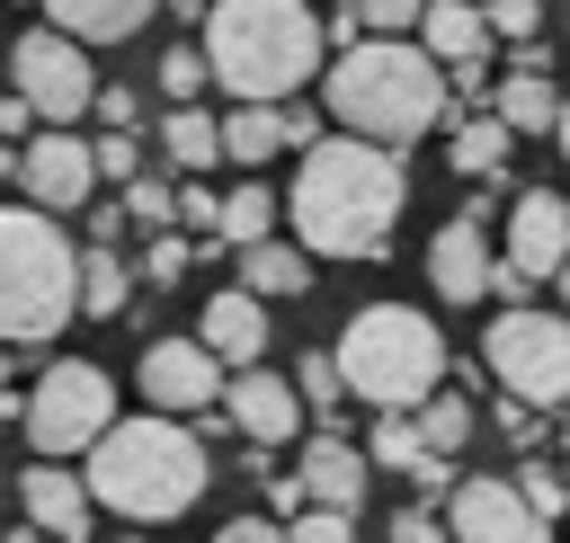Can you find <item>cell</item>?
<instances>
[{"mask_svg": "<svg viewBox=\"0 0 570 543\" xmlns=\"http://www.w3.org/2000/svg\"><path fill=\"white\" fill-rule=\"evenodd\" d=\"M294 240L312 258H383L401 214H410V169L392 142L374 134H338V142H303V169L285 187Z\"/></svg>", "mask_w": 570, "mask_h": 543, "instance_id": "cell-1", "label": "cell"}, {"mask_svg": "<svg viewBox=\"0 0 570 543\" xmlns=\"http://www.w3.org/2000/svg\"><path fill=\"white\" fill-rule=\"evenodd\" d=\"M89 498L125 525H178L205 490H214V454L178 409H142V418H107V436L80 454Z\"/></svg>", "mask_w": 570, "mask_h": 543, "instance_id": "cell-2", "label": "cell"}, {"mask_svg": "<svg viewBox=\"0 0 570 543\" xmlns=\"http://www.w3.org/2000/svg\"><path fill=\"white\" fill-rule=\"evenodd\" d=\"M330 116L347 134H374L401 151L428 125H445V62L419 36H356L330 62Z\"/></svg>", "mask_w": 570, "mask_h": 543, "instance_id": "cell-3", "label": "cell"}, {"mask_svg": "<svg viewBox=\"0 0 570 543\" xmlns=\"http://www.w3.org/2000/svg\"><path fill=\"white\" fill-rule=\"evenodd\" d=\"M321 36L303 0H205V53L232 98H294L321 80Z\"/></svg>", "mask_w": 570, "mask_h": 543, "instance_id": "cell-4", "label": "cell"}, {"mask_svg": "<svg viewBox=\"0 0 570 543\" xmlns=\"http://www.w3.org/2000/svg\"><path fill=\"white\" fill-rule=\"evenodd\" d=\"M80 312V249L53 205H0V347H45Z\"/></svg>", "mask_w": 570, "mask_h": 543, "instance_id": "cell-5", "label": "cell"}, {"mask_svg": "<svg viewBox=\"0 0 570 543\" xmlns=\"http://www.w3.org/2000/svg\"><path fill=\"white\" fill-rule=\"evenodd\" d=\"M338 374L374 409H419L445 383V329L428 312H410V303H365L338 329Z\"/></svg>", "mask_w": 570, "mask_h": 543, "instance_id": "cell-6", "label": "cell"}, {"mask_svg": "<svg viewBox=\"0 0 570 543\" xmlns=\"http://www.w3.org/2000/svg\"><path fill=\"white\" fill-rule=\"evenodd\" d=\"M481 356L499 374V392L561 409L570 401V312H534V303H499V320L481 329Z\"/></svg>", "mask_w": 570, "mask_h": 543, "instance_id": "cell-7", "label": "cell"}, {"mask_svg": "<svg viewBox=\"0 0 570 543\" xmlns=\"http://www.w3.org/2000/svg\"><path fill=\"white\" fill-rule=\"evenodd\" d=\"M107 418H116V383L89 356H53L36 374V392H27V445L36 454H62L71 463V454H89L107 436Z\"/></svg>", "mask_w": 570, "mask_h": 543, "instance_id": "cell-8", "label": "cell"}, {"mask_svg": "<svg viewBox=\"0 0 570 543\" xmlns=\"http://www.w3.org/2000/svg\"><path fill=\"white\" fill-rule=\"evenodd\" d=\"M9 71H18V89L36 98L45 125H71V116L98 107V80H89V53H80L71 27H27V36L9 45Z\"/></svg>", "mask_w": 570, "mask_h": 543, "instance_id": "cell-9", "label": "cell"}, {"mask_svg": "<svg viewBox=\"0 0 570 543\" xmlns=\"http://www.w3.org/2000/svg\"><path fill=\"white\" fill-rule=\"evenodd\" d=\"M552 516L525 498V481H499V472H463V490H445V534L463 543H534Z\"/></svg>", "mask_w": 570, "mask_h": 543, "instance_id": "cell-10", "label": "cell"}, {"mask_svg": "<svg viewBox=\"0 0 570 543\" xmlns=\"http://www.w3.org/2000/svg\"><path fill=\"white\" fill-rule=\"evenodd\" d=\"M223 383H232V365L205 347V329H196V338H151V347H142V401H151V409L196 418V409L223 401Z\"/></svg>", "mask_w": 570, "mask_h": 543, "instance_id": "cell-11", "label": "cell"}, {"mask_svg": "<svg viewBox=\"0 0 570 543\" xmlns=\"http://www.w3.org/2000/svg\"><path fill=\"white\" fill-rule=\"evenodd\" d=\"M18 187H27L36 205H53V214H80V205L98 196V142H80L71 125H45V134L18 151Z\"/></svg>", "mask_w": 570, "mask_h": 543, "instance_id": "cell-12", "label": "cell"}, {"mask_svg": "<svg viewBox=\"0 0 570 543\" xmlns=\"http://www.w3.org/2000/svg\"><path fill=\"white\" fill-rule=\"evenodd\" d=\"M223 418H232L249 445H285V436H303V383H276V374L240 365V374L223 383Z\"/></svg>", "mask_w": 570, "mask_h": 543, "instance_id": "cell-13", "label": "cell"}, {"mask_svg": "<svg viewBox=\"0 0 570 543\" xmlns=\"http://www.w3.org/2000/svg\"><path fill=\"white\" fill-rule=\"evenodd\" d=\"M18 498H27V534H62V543H80L89 534V472H71L62 454H45V463H27V481H18Z\"/></svg>", "mask_w": 570, "mask_h": 543, "instance_id": "cell-14", "label": "cell"}, {"mask_svg": "<svg viewBox=\"0 0 570 543\" xmlns=\"http://www.w3.org/2000/svg\"><path fill=\"white\" fill-rule=\"evenodd\" d=\"M508 258H517L525 276H561V258H570V196L525 187V196L508 205Z\"/></svg>", "mask_w": 570, "mask_h": 543, "instance_id": "cell-15", "label": "cell"}, {"mask_svg": "<svg viewBox=\"0 0 570 543\" xmlns=\"http://www.w3.org/2000/svg\"><path fill=\"white\" fill-rule=\"evenodd\" d=\"M490 267H499V249L481 240V214H454V223L428 240V285H436L445 303H481V294H490Z\"/></svg>", "mask_w": 570, "mask_h": 543, "instance_id": "cell-16", "label": "cell"}, {"mask_svg": "<svg viewBox=\"0 0 570 543\" xmlns=\"http://www.w3.org/2000/svg\"><path fill=\"white\" fill-rule=\"evenodd\" d=\"M419 45H428L445 71H463V62H490L499 27H490V9H481V0H428V18H419Z\"/></svg>", "mask_w": 570, "mask_h": 543, "instance_id": "cell-17", "label": "cell"}, {"mask_svg": "<svg viewBox=\"0 0 570 543\" xmlns=\"http://www.w3.org/2000/svg\"><path fill=\"white\" fill-rule=\"evenodd\" d=\"M205 347H214L223 365H258V356H267V294H249V285L214 294V303H205Z\"/></svg>", "mask_w": 570, "mask_h": 543, "instance_id": "cell-18", "label": "cell"}, {"mask_svg": "<svg viewBox=\"0 0 570 543\" xmlns=\"http://www.w3.org/2000/svg\"><path fill=\"white\" fill-rule=\"evenodd\" d=\"M285 142H294V125H285V98H232V116H223V160L258 169V160H276Z\"/></svg>", "mask_w": 570, "mask_h": 543, "instance_id": "cell-19", "label": "cell"}, {"mask_svg": "<svg viewBox=\"0 0 570 543\" xmlns=\"http://www.w3.org/2000/svg\"><path fill=\"white\" fill-rule=\"evenodd\" d=\"M365 463H374V454H356L347 436H330V427H321V436L303 445V490H312V498H330V507H365Z\"/></svg>", "mask_w": 570, "mask_h": 543, "instance_id": "cell-20", "label": "cell"}, {"mask_svg": "<svg viewBox=\"0 0 570 543\" xmlns=\"http://www.w3.org/2000/svg\"><path fill=\"white\" fill-rule=\"evenodd\" d=\"M240 285L267 303H294V294H312V249L303 240H240Z\"/></svg>", "mask_w": 570, "mask_h": 543, "instance_id": "cell-21", "label": "cell"}, {"mask_svg": "<svg viewBox=\"0 0 570 543\" xmlns=\"http://www.w3.org/2000/svg\"><path fill=\"white\" fill-rule=\"evenodd\" d=\"M151 9H160V0H45V18L71 27L80 45H125V36L151 27Z\"/></svg>", "mask_w": 570, "mask_h": 543, "instance_id": "cell-22", "label": "cell"}, {"mask_svg": "<svg viewBox=\"0 0 570 543\" xmlns=\"http://www.w3.org/2000/svg\"><path fill=\"white\" fill-rule=\"evenodd\" d=\"M508 151H517V125H508L499 107H490V116H463V107H454V142H445L454 178H499Z\"/></svg>", "mask_w": 570, "mask_h": 543, "instance_id": "cell-23", "label": "cell"}, {"mask_svg": "<svg viewBox=\"0 0 570 543\" xmlns=\"http://www.w3.org/2000/svg\"><path fill=\"white\" fill-rule=\"evenodd\" d=\"M499 116H508L517 134H552V125H561L552 62H508V80H499Z\"/></svg>", "mask_w": 570, "mask_h": 543, "instance_id": "cell-24", "label": "cell"}, {"mask_svg": "<svg viewBox=\"0 0 570 543\" xmlns=\"http://www.w3.org/2000/svg\"><path fill=\"white\" fill-rule=\"evenodd\" d=\"M160 151H169V169H178V178L214 169V160H223V116H205L196 98H178V107H169V125H160Z\"/></svg>", "mask_w": 570, "mask_h": 543, "instance_id": "cell-25", "label": "cell"}, {"mask_svg": "<svg viewBox=\"0 0 570 543\" xmlns=\"http://www.w3.org/2000/svg\"><path fill=\"white\" fill-rule=\"evenodd\" d=\"M125 303H134V267H125L107 240H89V249H80V312H89V320H116Z\"/></svg>", "mask_w": 570, "mask_h": 543, "instance_id": "cell-26", "label": "cell"}, {"mask_svg": "<svg viewBox=\"0 0 570 543\" xmlns=\"http://www.w3.org/2000/svg\"><path fill=\"white\" fill-rule=\"evenodd\" d=\"M365 454H374L383 472H419V463H428L419 409H374V436H365Z\"/></svg>", "mask_w": 570, "mask_h": 543, "instance_id": "cell-27", "label": "cell"}, {"mask_svg": "<svg viewBox=\"0 0 570 543\" xmlns=\"http://www.w3.org/2000/svg\"><path fill=\"white\" fill-rule=\"evenodd\" d=\"M472 427H481V418H472V401H463V392H445V383H436V392L419 401V436H428V454H463V436H472Z\"/></svg>", "mask_w": 570, "mask_h": 543, "instance_id": "cell-28", "label": "cell"}, {"mask_svg": "<svg viewBox=\"0 0 570 543\" xmlns=\"http://www.w3.org/2000/svg\"><path fill=\"white\" fill-rule=\"evenodd\" d=\"M276 214H285V196H267L258 178H240V187L223 196V240H232V249H240V240H267Z\"/></svg>", "mask_w": 570, "mask_h": 543, "instance_id": "cell-29", "label": "cell"}, {"mask_svg": "<svg viewBox=\"0 0 570 543\" xmlns=\"http://www.w3.org/2000/svg\"><path fill=\"white\" fill-rule=\"evenodd\" d=\"M205 80H214V53H205V45H169V53H160V89H169V107H178V98H205Z\"/></svg>", "mask_w": 570, "mask_h": 543, "instance_id": "cell-30", "label": "cell"}, {"mask_svg": "<svg viewBox=\"0 0 570 543\" xmlns=\"http://www.w3.org/2000/svg\"><path fill=\"white\" fill-rule=\"evenodd\" d=\"M294 383H303V401H312V409H321V427H330V409H338V401H347V374H338V347H330V356H321V347H312V356H303V374H294Z\"/></svg>", "mask_w": 570, "mask_h": 543, "instance_id": "cell-31", "label": "cell"}, {"mask_svg": "<svg viewBox=\"0 0 570 543\" xmlns=\"http://www.w3.org/2000/svg\"><path fill=\"white\" fill-rule=\"evenodd\" d=\"M125 214L151 223V231H169V223H178V187H160V178H125Z\"/></svg>", "mask_w": 570, "mask_h": 543, "instance_id": "cell-32", "label": "cell"}, {"mask_svg": "<svg viewBox=\"0 0 570 543\" xmlns=\"http://www.w3.org/2000/svg\"><path fill=\"white\" fill-rule=\"evenodd\" d=\"M285 525H294L303 543H347V534H356V507H330V498H321V507H294Z\"/></svg>", "mask_w": 570, "mask_h": 543, "instance_id": "cell-33", "label": "cell"}, {"mask_svg": "<svg viewBox=\"0 0 570 543\" xmlns=\"http://www.w3.org/2000/svg\"><path fill=\"white\" fill-rule=\"evenodd\" d=\"M134 169H142V142H134L125 125H107V134H98V178H107V187H125Z\"/></svg>", "mask_w": 570, "mask_h": 543, "instance_id": "cell-34", "label": "cell"}, {"mask_svg": "<svg viewBox=\"0 0 570 543\" xmlns=\"http://www.w3.org/2000/svg\"><path fill=\"white\" fill-rule=\"evenodd\" d=\"M517 481H525V498H534L543 516H570V463H561V472H552V463H525Z\"/></svg>", "mask_w": 570, "mask_h": 543, "instance_id": "cell-35", "label": "cell"}, {"mask_svg": "<svg viewBox=\"0 0 570 543\" xmlns=\"http://www.w3.org/2000/svg\"><path fill=\"white\" fill-rule=\"evenodd\" d=\"M481 9H490L499 45H534V27H543V0H481Z\"/></svg>", "mask_w": 570, "mask_h": 543, "instance_id": "cell-36", "label": "cell"}, {"mask_svg": "<svg viewBox=\"0 0 570 543\" xmlns=\"http://www.w3.org/2000/svg\"><path fill=\"white\" fill-rule=\"evenodd\" d=\"M178 223H196V231H223V196L205 187V169H196V178H178Z\"/></svg>", "mask_w": 570, "mask_h": 543, "instance_id": "cell-37", "label": "cell"}, {"mask_svg": "<svg viewBox=\"0 0 570 543\" xmlns=\"http://www.w3.org/2000/svg\"><path fill=\"white\" fill-rule=\"evenodd\" d=\"M187 258H196V249H187L178 231H160V240L142 249V285H178V276H187Z\"/></svg>", "mask_w": 570, "mask_h": 543, "instance_id": "cell-38", "label": "cell"}, {"mask_svg": "<svg viewBox=\"0 0 570 543\" xmlns=\"http://www.w3.org/2000/svg\"><path fill=\"white\" fill-rule=\"evenodd\" d=\"M356 9L374 36H419V18H428V0H356Z\"/></svg>", "mask_w": 570, "mask_h": 543, "instance_id": "cell-39", "label": "cell"}, {"mask_svg": "<svg viewBox=\"0 0 570 543\" xmlns=\"http://www.w3.org/2000/svg\"><path fill=\"white\" fill-rule=\"evenodd\" d=\"M534 285H543V276H525V267L499 249V267H490V294H499V303H534Z\"/></svg>", "mask_w": 570, "mask_h": 543, "instance_id": "cell-40", "label": "cell"}, {"mask_svg": "<svg viewBox=\"0 0 570 543\" xmlns=\"http://www.w3.org/2000/svg\"><path fill=\"white\" fill-rule=\"evenodd\" d=\"M392 534H401V543H428V534H445V516H428V507H401V516H392Z\"/></svg>", "mask_w": 570, "mask_h": 543, "instance_id": "cell-41", "label": "cell"}, {"mask_svg": "<svg viewBox=\"0 0 570 543\" xmlns=\"http://www.w3.org/2000/svg\"><path fill=\"white\" fill-rule=\"evenodd\" d=\"M98 116L107 125H134V89H98Z\"/></svg>", "mask_w": 570, "mask_h": 543, "instance_id": "cell-42", "label": "cell"}, {"mask_svg": "<svg viewBox=\"0 0 570 543\" xmlns=\"http://www.w3.org/2000/svg\"><path fill=\"white\" fill-rule=\"evenodd\" d=\"M223 534H232V543H267V534H276V516H232Z\"/></svg>", "mask_w": 570, "mask_h": 543, "instance_id": "cell-43", "label": "cell"}, {"mask_svg": "<svg viewBox=\"0 0 570 543\" xmlns=\"http://www.w3.org/2000/svg\"><path fill=\"white\" fill-rule=\"evenodd\" d=\"M552 142H561V160H570V98H561V125H552Z\"/></svg>", "mask_w": 570, "mask_h": 543, "instance_id": "cell-44", "label": "cell"}, {"mask_svg": "<svg viewBox=\"0 0 570 543\" xmlns=\"http://www.w3.org/2000/svg\"><path fill=\"white\" fill-rule=\"evenodd\" d=\"M552 285H561V312H570V258H561V276H552Z\"/></svg>", "mask_w": 570, "mask_h": 543, "instance_id": "cell-45", "label": "cell"}, {"mask_svg": "<svg viewBox=\"0 0 570 543\" xmlns=\"http://www.w3.org/2000/svg\"><path fill=\"white\" fill-rule=\"evenodd\" d=\"M0 178H18V151H0Z\"/></svg>", "mask_w": 570, "mask_h": 543, "instance_id": "cell-46", "label": "cell"}, {"mask_svg": "<svg viewBox=\"0 0 570 543\" xmlns=\"http://www.w3.org/2000/svg\"><path fill=\"white\" fill-rule=\"evenodd\" d=\"M0 401H9V356H0Z\"/></svg>", "mask_w": 570, "mask_h": 543, "instance_id": "cell-47", "label": "cell"}, {"mask_svg": "<svg viewBox=\"0 0 570 543\" xmlns=\"http://www.w3.org/2000/svg\"><path fill=\"white\" fill-rule=\"evenodd\" d=\"M561 409H570V401H561Z\"/></svg>", "mask_w": 570, "mask_h": 543, "instance_id": "cell-48", "label": "cell"}]
</instances>
